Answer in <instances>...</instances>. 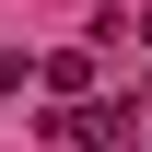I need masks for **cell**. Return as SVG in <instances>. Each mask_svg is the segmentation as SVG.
Listing matches in <instances>:
<instances>
[{"instance_id": "obj_1", "label": "cell", "mask_w": 152, "mask_h": 152, "mask_svg": "<svg viewBox=\"0 0 152 152\" xmlns=\"http://www.w3.org/2000/svg\"><path fill=\"white\" fill-rule=\"evenodd\" d=\"M35 82H47L58 105H82V94H94V47H58V58H35Z\"/></svg>"}, {"instance_id": "obj_2", "label": "cell", "mask_w": 152, "mask_h": 152, "mask_svg": "<svg viewBox=\"0 0 152 152\" xmlns=\"http://www.w3.org/2000/svg\"><path fill=\"white\" fill-rule=\"evenodd\" d=\"M23 82H35V58H23V47H0V94H23Z\"/></svg>"}]
</instances>
